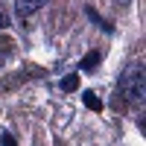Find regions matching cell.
<instances>
[{
	"mask_svg": "<svg viewBox=\"0 0 146 146\" xmlns=\"http://www.w3.org/2000/svg\"><path fill=\"white\" fill-rule=\"evenodd\" d=\"M143 85H146V79H143V64L137 62V64H131L123 76H120V82H117V94H120V100L140 102V100H143Z\"/></svg>",
	"mask_w": 146,
	"mask_h": 146,
	"instance_id": "obj_1",
	"label": "cell"
},
{
	"mask_svg": "<svg viewBox=\"0 0 146 146\" xmlns=\"http://www.w3.org/2000/svg\"><path fill=\"white\" fill-rule=\"evenodd\" d=\"M85 15H88V21H94V23H96V27H100L102 32H108V35L114 32V27H111V23H108V21H105V18H102V15H100V12H96L94 6H85Z\"/></svg>",
	"mask_w": 146,
	"mask_h": 146,
	"instance_id": "obj_2",
	"label": "cell"
},
{
	"mask_svg": "<svg viewBox=\"0 0 146 146\" xmlns=\"http://www.w3.org/2000/svg\"><path fill=\"white\" fill-rule=\"evenodd\" d=\"M41 3H44V0H21V3H18V15L27 18V15H32L35 9H41Z\"/></svg>",
	"mask_w": 146,
	"mask_h": 146,
	"instance_id": "obj_3",
	"label": "cell"
},
{
	"mask_svg": "<svg viewBox=\"0 0 146 146\" xmlns=\"http://www.w3.org/2000/svg\"><path fill=\"white\" fill-rule=\"evenodd\" d=\"M100 58H102V53H100V50H94V53H88V56L79 62V67H82V70H94L96 64H100Z\"/></svg>",
	"mask_w": 146,
	"mask_h": 146,
	"instance_id": "obj_4",
	"label": "cell"
},
{
	"mask_svg": "<svg viewBox=\"0 0 146 146\" xmlns=\"http://www.w3.org/2000/svg\"><path fill=\"white\" fill-rule=\"evenodd\" d=\"M82 100H85V105H88L91 111H102V102H100V96H96V94H91V91H88Z\"/></svg>",
	"mask_w": 146,
	"mask_h": 146,
	"instance_id": "obj_5",
	"label": "cell"
},
{
	"mask_svg": "<svg viewBox=\"0 0 146 146\" xmlns=\"http://www.w3.org/2000/svg\"><path fill=\"white\" fill-rule=\"evenodd\" d=\"M76 88H79V76H67V79H62V91H64V94L76 91Z\"/></svg>",
	"mask_w": 146,
	"mask_h": 146,
	"instance_id": "obj_6",
	"label": "cell"
},
{
	"mask_svg": "<svg viewBox=\"0 0 146 146\" xmlns=\"http://www.w3.org/2000/svg\"><path fill=\"white\" fill-rule=\"evenodd\" d=\"M0 146H18V143H15V137H12L9 131H3V135H0Z\"/></svg>",
	"mask_w": 146,
	"mask_h": 146,
	"instance_id": "obj_7",
	"label": "cell"
},
{
	"mask_svg": "<svg viewBox=\"0 0 146 146\" xmlns=\"http://www.w3.org/2000/svg\"><path fill=\"white\" fill-rule=\"evenodd\" d=\"M9 27V15H6V9L0 6V29H6Z\"/></svg>",
	"mask_w": 146,
	"mask_h": 146,
	"instance_id": "obj_8",
	"label": "cell"
}]
</instances>
